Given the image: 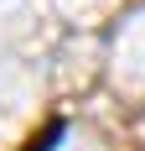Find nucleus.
<instances>
[{
  "mask_svg": "<svg viewBox=\"0 0 145 151\" xmlns=\"http://www.w3.org/2000/svg\"><path fill=\"white\" fill-rule=\"evenodd\" d=\"M57 141H62V120H52V125H47V130H42V136H36V141H31V146H26V151H52V146H57Z\"/></svg>",
  "mask_w": 145,
  "mask_h": 151,
  "instance_id": "f257e3e1",
  "label": "nucleus"
}]
</instances>
